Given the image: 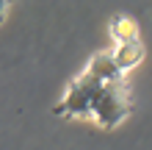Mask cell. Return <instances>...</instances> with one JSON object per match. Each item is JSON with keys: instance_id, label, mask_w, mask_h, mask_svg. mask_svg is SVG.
I'll return each instance as SVG.
<instances>
[{"instance_id": "cell-1", "label": "cell", "mask_w": 152, "mask_h": 150, "mask_svg": "<svg viewBox=\"0 0 152 150\" xmlns=\"http://www.w3.org/2000/svg\"><path fill=\"white\" fill-rule=\"evenodd\" d=\"M116 72H119V69L113 67L108 50L94 53V56L88 58L86 69L69 81L66 92L61 95V100H58L56 109H53V114H56V117H66V120H83V117H88V106H91L94 95L100 92V86L108 81L111 75H116Z\"/></svg>"}, {"instance_id": "cell-4", "label": "cell", "mask_w": 152, "mask_h": 150, "mask_svg": "<svg viewBox=\"0 0 152 150\" xmlns=\"http://www.w3.org/2000/svg\"><path fill=\"white\" fill-rule=\"evenodd\" d=\"M108 31L113 36V45H130V42H138V22L133 14H113L108 22Z\"/></svg>"}, {"instance_id": "cell-3", "label": "cell", "mask_w": 152, "mask_h": 150, "mask_svg": "<svg viewBox=\"0 0 152 150\" xmlns=\"http://www.w3.org/2000/svg\"><path fill=\"white\" fill-rule=\"evenodd\" d=\"M108 56L113 61V67L122 75H127L133 67H138L144 61V45H141V39L130 42V45H113V50H108Z\"/></svg>"}, {"instance_id": "cell-5", "label": "cell", "mask_w": 152, "mask_h": 150, "mask_svg": "<svg viewBox=\"0 0 152 150\" xmlns=\"http://www.w3.org/2000/svg\"><path fill=\"white\" fill-rule=\"evenodd\" d=\"M8 8H11V3H6V0H0V25L6 22V14H8Z\"/></svg>"}, {"instance_id": "cell-2", "label": "cell", "mask_w": 152, "mask_h": 150, "mask_svg": "<svg viewBox=\"0 0 152 150\" xmlns=\"http://www.w3.org/2000/svg\"><path fill=\"white\" fill-rule=\"evenodd\" d=\"M133 114V89L127 75L116 72L100 86V92L94 95L91 106H88V117H91L100 128L111 131L116 128L124 117Z\"/></svg>"}]
</instances>
